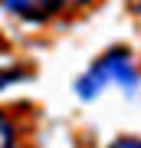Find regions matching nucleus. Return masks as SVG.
Returning <instances> with one entry per match:
<instances>
[{"instance_id":"obj_1","label":"nucleus","mask_w":141,"mask_h":148,"mask_svg":"<svg viewBox=\"0 0 141 148\" xmlns=\"http://www.w3.org/2000/svg\"><path fill=\"white\" fill-rule=\"evenodd\" d=\"M108 86H118V89H125V92L138 89V73H135V66H131L128 49H112V53H105L99 63L76 82V92L82 95V99H95V95H102Z\"/></svg>"},{"instance_id":"obj_2","label":"nucleus","mask_w":141,"mask_h":148,"mask_svg":"<svg viewBox=\"0 0 141 148\" xmlns=\"http://www.w3.org/2000/svg\"><path fill=\"white\" fill-rule=\"evenodd\" d=\"M3 7H7L10 13H16L20 20L46 23L49 16L59 10V0H3Z\"/></svg>"},{"instance_id":"obj_3","label":"nucleus","mask_w":141,"mask_h":148,"mask_svg":"<svg viewBox=\"0 0 141 148\" xmlns=\"http://www.w3.org/2000/svg\"><path fill=\"white\" fill-rule=\"evenodd\" d=\"M13 142V125H10V119L0 112V148H10Z\"/></svg>"},{"instance_id":"obj_4","label":"nucleus","mask_w":141,"mask_h":148,"mask_svg":"<svg viewBox=\"0 0 141 148\" xmlns=\"http://www.w3.org/2000/svg\"><path fill=\"white\" fill-rule=\"evenodd\" d=\"M20 69H0V89H7V86H10V82H16V79H20Z\"/></svg>"},{"instance_id":"obj_5","label":"nucleus","mask_w":141,"mask_h":148,"mask_svg":"<svg viewBox=\"0 0 141 148\" xmlns=\"http://www.w3.org/2000/svg\"><path fill=\"white\" fill-rule=\"evenodd\" d=\"M112 148H141V138L125 135V138H118V142H112Z\"/></svg>"},{"instance_id":"obj_6","label":"nucleus","mask_w":141,"mask_h":148,"mask_svg":"<svg viewBox=\"0 0 141 148\" xmlns=\"http://www.w3.org/2000/svg\"><path fill=\"white\" fill-rule=\"evenodd\" d=\"M128 10L131 13H141V0H128Z\"/></svg>"},{"instance_id":"obj_7","label":"nucleus","mask_w":141,"mask_h":148,"mask_svg":"<svg viewBox=\"0 0 141 148\" xmlns=\"http://www.w3.org/2000/svg\"><path fill=\"white\" fill-rule=\"evenodd\" d=\"M59 3H76V7H82V3H89V0H59Z\"/></svg>"}]
</instances>
